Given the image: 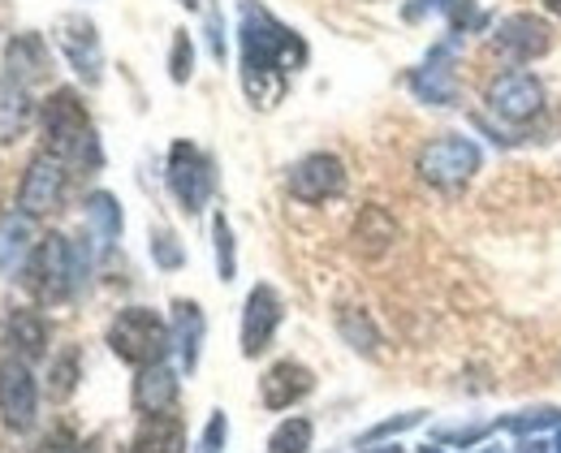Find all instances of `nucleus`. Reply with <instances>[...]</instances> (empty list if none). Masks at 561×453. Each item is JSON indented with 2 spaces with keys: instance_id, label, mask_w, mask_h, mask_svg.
<instances>
[{
  "instance_id": "nucleus-30",
  "label": "nucleus",
  "mask_w": 561,
  "mask_h": 453,
  "mask_svg": "<svg viewBox=\"0 0 561 453\" xmlns=\"http://www.w3.org/2000/svg\"><path fill=\"white\" fill-rule=\"evenodd\" d=\"M73 388H78V355L66 350V355H57V363L48 368V397L66 402Z\"/></svg>"
},
{
  "instance_id": "nucleus-23",
  "label": "nucleus",
  "mask_w": 561,
  "mask_h": 453,
  "mask_svg": "<svg viewBox=\"0 0 561 453\" xmlns=\"http://www.w3.org/2000/svg\"><path fill=\"white\" fill-rule=\"evenodd\" d=\"M427 13H440V18L449 22V35H462L467 26H480V22H484L471 0H411V4L402 9L407 22H420Z\"/></svg>"
},
{
  "instance_id": "nucleus-20",
  "label": "nucleus",
  "mask_w": 561,
  "mask_h": 453,
  "mask_svg": "<svg viewBox=\"0 0 561 453\" xmlns=\"http://www.w3.org/2000/svg\"><path fill=\"white\" fill-rule=\"evenodd\" d=\"M4 346L18 355V359H44L48 355V320L39 311H13L4 320Z\"/></svg>"
},
{
  "instance_id": "nucleus-22",
  "label": "nucleus",
  "mask_w": 561,
  "mask_h": 453,
  "mask_svg": "<svg viewBox=\"0 0 561 453\" xmlns=\"http://www.w3.org/2000/svg\"><path fill=\"white\" fill-rule=\"evenodd\" d=\"M393 242H398V221L385 208L371 204V208L358 212V221H354V246L363 255H385Z\"/></svg>"
},
{
  "instance_id": "nucleus-11",
  "label": "nucleus",
  "mask_w": 561,
  "mask_h": 453,
  "mask_svg": "<svg viewBox=\"0 0 561 453\" xmlns=\"http://www.w3.org/2000/svg\"><path fill=\"white\" fill-rule=\"evenodd\" d=\"M489 108L514 126H527L531 117L545 113V86L540 78L523 74V70H505L489 82Z\"/></svg>"
},
{
  "instance_id": "nucleus-8",
  "label": "nucleus",
  "mask_w": 561,
  "mask_h": 453,
  "mask_svg": "<svg viewBox=\"0 0 561 453\" xmlns=\"http://www.w3.org/2000/svg\"><path fill=\"white\" fill-rule=\"evenodd\" d=\"M285 186H289V195L298 204H329V199H337L346 190V164L337 155H329V151H311L289 169Z\"/></svg>"
},
{
  "instance_id": "nucleus-28",
  "label": "nucleus",
  "mask_w": 561,
  "mask_h": 453,
  "mask_svg": "<svg viewBox=\"0 0 561 453\" xmlns=\"http://www.w3.org/2000/svg\"><path fill=\"white\" fill-rule=\"evenodd\" d=\"M558 423H561L558 406H540V410L510 415V419H501L496 428H501V432H514V437H531V432H545V428H558Z\"/></svg>"
},
{
  "instance_id": "nucleus-29",
  "label": "nucleus",
  "mask_w": 561,
  "mask_h": 453,
  "mask_svg": "<svg viewBox=\"0 0 561 453\" xmlns=\"http://www.w3.org/2000/svg\"><path fill=\"white\" fill-rule=\"evenodd\" d=\"M211 242H216V272H220V281H233V272H238V251H233V229L229 221L216 212V221H211Z\"/></svg>"
},
{
  "instance_id": "nucleus-2",
  "label": "nucleus",
  "mask_w": 561,
  "mask_h": 453,
  "mask_svg": "<svg viewBox=\"0 0 561 453\" xmlns=\"http://www.w3.org/2000/svg\"><path fill=\"white\" fill-rule=\"evenodd\" d=\"M39 126H44V151L61 155L66 164H100V143L78 91L70 86L53 91L39 108Z\"/></svg>"
},
{
  "instance_id": "nucleus-36",
  "label": "nucleus",
  "mask_w": 561,
  "mask_h": 453,
  "mask_svg": "<svg viewBox=\"0 0 561 453\" xmlns=\"http://www.w3.org/2000/svg\"><path fill=\"white\" fill-rule=\"evenodd\" d=\"M518 453H553V445H549V441H523Z\"/></svg>"
},
{
  "instance_id": "nucleus-25",
  "label": "nucleus",
  "mask_w": 561,
  "mask_h": 453,
  "mask_svg": "<svg viewBox=\"0 0 561 453\" xmlns=\"http://www.w3.org/2000/svg\"><path fill=\"white\" fill-rule=\"evenodd\" d=\"M82 208H87V225L95 233V242L100 246H113L117 233H122V204L108 190H95V195H87Z\"/></svg>"
},
{
  "instance_id": "nucleus-18",
  "label": "nucleus",
  "mask_w": 561,
  "mask_h": 453,
  "mask_svg": "<svg viewBox=\"0 0 561 453\" xmlns=\"http://www.w3.org/2000/svg\"><path fill=\"white\" fill-rule=\"evenodd\" d=\"M53 70V61H48V48H44V39L39 35H13L9 39V57H4V78L9 82H18V86H31V82H39V78Z\"/></svg>"
},
{
  "instance_id": "nucleus-41",
  "label": "nucleus",
  "mask_w": 561,
  "mask_h": 453,
  "mask_svg": "<svg viewBox=\"0 0 561 453\" xmlns=\"http://www.w3.org/2000/svg\"><path fill=\"white\" fill-rule=\"evenodd\" d=\"M553 453H561V437H558V441H553Z\"/></svg>"
},
{
  "instance_id": "nucleus-33",
  "label": "nucleus",
  "mask_w": 561,
  "mask_h": 453,
  "mask_svg": "<svg viewBox=\"0 0 561 453\" xmlns=\"http://www.w3.org/2000/svg\"><path fill=\"white\" fill-rule=\"evenodd\" d=\"M423 423V410H407V415H398V419H385V423H376L363 441H380V437H393V432H407V428H415Z\"/></svg>"
},
{
  "instance_id": "nucleus-21",
  "label": "nucleus",
  "mask_w": 561,
  "mask_h": 453,
  "mask_svg": "<svg viewBox=\"0 0 561 453\" xmlns=\"http://www.w3.org/2000/svg\"><path fill=\"white\" fill-rule=\"evenodd\" d=\"M204 333H208V324H204L199 302H186V299L173 302V350L182 355V368H186V372H195V368H199Z\"/></svg>"
},
{
  "instance_id": "nucleus-39",
  "label": "nucleus",
  "mask_w": 561,
  "mask_h": 453,
  "mask_svg": "<svg viewBox=\"0 0 561 453\" xmlns=\"http://www.w3.org/2000/svg\"><path fill=\"white\" fill-rule=\"evenodd\" d=\"M178 4H182V9H199V0H178Z\"/></svg>"
},
{
  "instance_id": "nucleus-38",
  "label": "nucleus",
  "mask_w": 561,
  "mask_h": 453,
  "mask_svg": "<svg viewBox=\"0 0 561 453\" xmlns=\"http://www.w3.org/2000/svg\"><path fill=\"white\" fill-rule=\"evenodd\" d=\"M545 9H549L553 18H561V0H545Z\"/></svg>"
},
{
  "instance_id": "nucleus-6",
  "label": "nucleus",
  "mask_w": 561,
  "mask_h": 453,
  "mask_svg": "<svg viewBox=\"0 0 561 453\" xmlns=\"http://www.w3.org/2000/svg\"><path fill=\"white\" fill-rule=\"evenodd\" d=\"M480 148L476 139H462V135H440L420 151V177L427 186H440V190H458L467 186L476 173H480Z\"/></svg>"
},
{
  "instance_id": "nucleus-34",
  "label": "nucleus",
  "mask_w": 561,
  "mask_h": 453,
  "mask_svg": "<svg viewBox=\"0 0 561 453\" xmlns=\"http://www.w3.org/2000/svg\"><path fill=\"white\" fill-rule=\"evenodd\" d=\"M225 437H229V423H225V415L216 410V415L208 419V428H204V445H199V450L220 453V450H225Z\"/></svg>"
},
{
  "instance_id": "nucleus-19",
  "label": "nucleus",
  "mask_w": 561,
  "mask_h": 453,
  "mask_svg": "<svg viewBox=\"0 0 561 453\" xmlns=\"http://www.w3.org/2000/svg\"><path fill=\"white\" fill-rule=\"evenodd\" d=\"M130 453H186V423L178 415H142Z\"/></svg>"
},
{
  "instance_id": "nucleus-7",
  "label": "nucleus",
  "mask_w": 561,
  "mask_h": 453,
  "mask_svg": "<svg viewBox=\"0 0 561 453\" xmlns=\"http://www.w3.org/2000/svg\"><path fill=\"white\" fill-rule=\"evenodd\" d=\"M66 169H70V164H66L61 155L39 151V155L26 164V173H22L18 212H26V217H48V212H57L61 199H66Z\"/></svg>"
},
{
  "instance_id": "nucleus-40",
  "label": "nucleus",
  "mask_w": 561,
  "mask_h": 453,
  "mask_svg": "<svg viewBox=\"0 0 561 453\" xmlns=\"http://www.w3.org/2000/svg\"><path fill=\"white\" fill-rule=\"evenodd\" d=\"M420 453H445L440 445H427V450H420Z\"/></svg>"
},
{
  "instance_id": "nucleus-16",
  "label": "nucleus",
  "mask_w": 561,
  "mask_h": 453,
  "mask_svg": "<svg viewBox=\"0 0 561 453\" xmlns=\"http://www.w3.org/2000/svg\"><path fill=\"white\" fill-rule=\"evenodd\" d=\"M35 255V229L26 212H4L0 217V277H18L26 272Z\"/></svg>"
},
{
  "instance_id": "nucleus-42",
  "label": "nucleus",
  "mask_w": 561,
  "mask_h": 453,
  "mask_svg": "<svg viewBox=\"0 0 561 453\" xmlns=\"http://www.w3.org/2000/svg\"><path fill=\"white\" fill-rule=\"evenodd\" d=\"M480 453H505V450H480Z\"/></svg>"
},
{
  "instance_id": "nucleus-5",
  "label": "nucleus",
  "mask_w": 561,
  "mask_h": 453,
  "mask_svg": "<svg viewBox=\"0 0 561 453\" xmlns=\"http://www.w3.org/2000/svg\"><path fill=\"white\" fill-rule=\"evenodd\" d=\"M164 182H169V190H173V199H178V208H182L186 217H199V212L208 208L211 190H216L211 160L195 148V143H186V139H178V143L169 148Z\"/></svg>"
},
{
  "instance_id": "nucleus-14",
  "label": "nucleus",
  "mask_w": 561,
  "mask_h": 453,
  "mask_svg": "<svg viewBox=\"0 0 561 453\" xmlns=\"http://www.w3.org/2000/svg\"><path fill=\"white\" fill-rule=\"evenodd\" d=\"M454 48H458V35H449L445 44H436L432 57H427V66H420L411 74V91L420 95L423 104H454L458 100V82H454V70H449Z\"/></svg>"
},
{
  "instance_id": "nucleus-35",
  "label": "nucleus",
  "mask_w": 561,
  "mask_h": 453,
  "mask_svg": "<svg viewBox=\"0 0 561 453\" xmlns=\"http://www.w3.org/2000/svg\"><path fill=\"white\" fill-rule=\"evenodd\" d=\"M35 453H82L78 450V441H73V432H66V428H57V432H48L39 445H35Z\"/></svg>"
},
{
  "instance_id": "nucleus-24",
  "label": "nucleus",
  "mask_w": 561,
  "mask_h": 453,
  "mask_svg": "<svg viewBox=\"0 0 561 453\" xmlns=\"http://www.w3.org/2000/svg\"><path fill=\"white\" fill-rule=\"evenodd\" d=\"M26 126H31V95H26V86L4 78L0 82V143L22 139Z\"/></svg>"
},
{
  "instance_id": "nucleus-13",
  "label": "nucleus",
  "mask_w": 561,
  "mask_h": 453,
  "mask_svg": "<svg viewBox=\"0 0 561 453\" xmlns=\"http://www.w3.org/2000/svg\"><path fill=\"white\" fill-rule=\"evenodd\" d=\"M280 315L285 311H280V294L273 286H255L247 294V306H242V355L247 359L268 350V341L277 337L280 328Z\"/></svg>"
},
{
  "instance_id": "nucleus-15",
  "label": "nucleus",
  "mask_w": 561,
  "mask_h": 453,
  "mask_svg": "<svg viewBox=\"0 0 561 453\" xmlns=\"http://www.w3.org/2000/svg\"><path fill=\"white\" fill-rule=\"evenodd\" d=\"M311 388H316L311 368H302V363H294V359H280V363H273V368L264 372V380H260V402H264L268 410H289V406L302 402Z\"/></svg>"
},
{
  "instance_id": "nucleus-31",
  "label": "nucleus",
  "mask_w": 561,
  "mask_h": 453,
  "mask_svg": "<svg viewBox=\"0 0 561 453\" xmlns=\"http://www.w3.org/2000/svg\"><path fill=\"white\" fill-rule=\"evenodd\" d=\"M195 70V44H191V35L186 31H173V53H169V74L173 82H186Z\"/></svg>"
},
{
  "instance_id": "nucleus-27",
  "label": "nucleus",
  "mask_w": 561,
  "mask_h": 453,
  "mask_svg": "<svg viewBox=\"0 0 561 453\" xmlns=\"http://www.w3.org/2000/svg\"><path fill=\"white\" fill-rule=\"evenodd\" d=\"M311 437H316L311 419H285L277 432L268 437V453H307L311 450Z\"/></svg>"
},
{
  "instance_id": "nucleus-26",
  "label": "nucleus",
  "mask_w": 561,
  "mask_h": 453,
  "mask_svg": "<svg viewBox=\"0 0 561 453\" xmlns=\"http://www.w3.org/2000/svg\"><path fill=\"white\" fill-rule=\"evenodd\" d=\"M337 328H342V337L351 341L358 355H376V350H380V333H376V324L367 320V311L342 306V311H337Z\"/></svg>"
},
{
  "instance_id": "nucleus-32",
  "label": "nucleus",
  "mask_w": 561,
  "mask_h": 453,
  "mask_svg": "<svg viewBox=\"0 0 561 453\" xmlns=\"http://www.w3.org/2000/svg\"><path fill=\"white\" fill-rule=\"evenodd\" d=\"M151 255H156L160 268H182L186 264V255H182V246H178V237L169 229H156L151 233Z\"/></svg>"
},
{
  "instance_id": "nucleus-17",
  "label": "nucleus",
  "mask_w": 561,
  "mask_h": 453,
  "mask_svg": "<svg viewBox=\"0 0 561 453\" xmlns=\"http://www.w3.org/2000/svg\"><path fill=\"white\" fill-rule=\"evenodd\" d=\"M130 402L139 415H164L178 406V372L156 363V368H139V380L130 388Z\"/></svg>"
},
{
  "instance_id": "nucleus-37",
  "label": "nucleus",
  "mask_w": 561,
  "mask_h": 453,
  "mask_svg": "<svg viewBox=\"0 0 561 453\" xmlns=\"http://www.w3.org/2000/svg\"><path fill=\"white\" fill-rule=\"evenodd\" d=\"M363 453H402V445H376V450H363Z\"/></svg>"
},
{
  "instance_id": "nucleus-4",
  "label": "nucleus",
  "mask_w": 561,
  "mask_h": 453,
  "mask_svg": "<svg viewBox=\"0 0 561 453\" xmlns=\"http://www.w3.org/2000/svg\"><path fill=\"white\" fill-rule=\"evenodd\" d=\"M82 281V264L78 251L61 233H48L35 242V255L26 264V286L39 302H66Z\"/></svg>"
},
{
  "instance_id": "nucleus-12",
  "label": "nucleus",
  "mask_w": 561,
  "mask_h": 453,
  "mask_svg": "<svg viewBox=\"0 0 561 453\" xmlns=\"http://www.w3.org/2000/svg\"><path fill=\"white\" fill-rule=\"evenodd\" d=\"M57 44H61V53H66L70 70L82 78L87 86H95V82L104 78L100 31H95V22H91V18H82V13H66V18L57 22Z\"/></svg>"
},
{
  "instance_id": "nucleus-1",
  "label": "nucleus",
  "mask_w": 561,
  "mask_h": 453,
  "mask_svg": "<svg viewBox=\"0 0 561 453\" xmlns=\"http://www.w3.org/2000/svg\"><path fill=\"white\" fill-rule=\"evenodd\" d=\"M238 53H242V91L255 108H277L289 78L307 66L302 35L277 22L255 0L238 4Z\"/></svg>"
},
{
  "instance_id": "nucleus-9",
  "label": "nucleus",
  "mask_w": 561,
  "mask_h": 453,
  "mask_svg": "<svg viewBox=\"0 0 561 453\" xmlns=\"http://www.w3.org/2000/svg\"><path fill=\"white\" fill-rule=\"evenodd\" d=\"M0 415L13 432H31L39 419V384L31 376V363L18 355L0 363Z\"/></svg>"
},
{
  "instance_id": "nucleus-10",
  "label": "nucleus",
  "mask_w": 561,
  "mask_h": 453,
  "mask_svg": "<svg viewBox=\"0 0 561 453\" xmlns=\"http://www.w3.org/2000/svg\"><path fill=\"white\" fill-rule=\"evenodd\" d=\"M492 48H496L501 57L518 61V66L540 61V57L553 48V26H549L545 18H536V13H510V18L496 22Z\"/></svg>"
},
{
  "instance_id": "nucleus-3",
  "label": "nucleus",
  "mask_w": 561,
  "mask_h": 453,
  "mask_svg": "<svg viewBox=\"0 0 561 453\" xmlns=\"http://www.w3.org/2000/svg\"><path fill=\"white\" fill-rule=\"evenodd\" d=\"M108 350L130 368H156L173 350V328L151 306H126L108 324Z\"/></svg>"
}]
</instances>
